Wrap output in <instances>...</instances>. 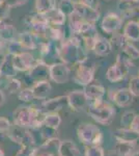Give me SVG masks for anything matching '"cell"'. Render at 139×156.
Returning <instances> with one entry per match:
<instances>
[{"label":"cell","mask_w":139,"mask_h":156,"mask_svg":"<svg viewBox=\"0 0 139 156\" xmlns=\"http://www.w3.org/2000/svg\"><path fill=\"white\" fill-rule=\"evenodd\" d=\"M59 58L67 65H79L88 58L87 52L83 46H77L70 41H61L58 47Z\"/></svg>","instance_id":"cell-1"},{"label":"cell","mask_w":139,"mask_h":156,"mask_svg":"<svg viewBox=\"0 0 139 156\" xmlns=\"http://www.w3.org/2000/svg\"><path fill=\"white\" fill-rule=\"evenodd\" d=\"M87 114L99 124L108 126L114 120L116 112L112 105L101 100V101L89 103L87 107Z\"/></svg>","instance_id":"cell-2"},{"label":"cell","mask_w":139,"mask_h":156,"mask_svg":"<svg viewBox=\"0 0 139 156\" xmlns=\"http://www.w3.org/2000/svg\"><path fill=\"white\" fill-rule=\"evenodd\" d=\"M131 68V58L125 52H120L116 56V62L114 65L109 67L106 72V78L110 82L122 81L128 76Z\"/></svg>","instance_id":"cell-3"},{"label":"cell","mask_w":139,"mask_h":156,"mask_svg":"<svg viewBox=\"0 0 139 156\" xmlns=\"http://www.w3.org/2000/svg\"><path fill=\"white\" fill-rule=\"evenodd\" d=\"M77 135L79 140L85 146L101 145L103 134L97 125L92 123H83L77 128Z\"/></svg>","instance_id":"cell-4"},{"label":"cell","mask_w":139,"mask_h":156,"mask_svg":"<svg viewBox=\"0 0 139 156\" xmlns=\"http://www.w3.org/2000/svg\"><path fill=\"white\" fill-rule=\"evenodd\" d=\"M96 73V64L92 59L87 58L84 62L77 65V69L75 71L74 80L76 83L85 87L92 83Z\"/></svg>","instance_id":"cell-5"},{"label":"cell","mask_w":139,"mask_h":156,"mask_svg":"<svg viewBox=\"0 0 139 156\" xmlns=\"http://www.w3.org/2000/svg\"><path fill=\"white\" fill-rule=\"evenodd\" d=\"M6 136L12 140L20 146H33L35 145V140L32 135L31 131L27 129L26 127L17 126L12 124L11 129L6 133Z\"/></svg>","instance_id":"cell-6"},{"label":"cell","mask_w":139,"mask_h":156,"mask_svg":"<svg viewBox=\"0 0 139 156\" xmlns=\"http://www.w3.org/2000/svg\"><path fill=\"white\" fill-rule=\"evenodd\" d=\"M60 142L57 137L46 140L39 147H34V156H59Z\"/></svg>","instance_id":"cell-7"},{"label":"cell","mask_w":139,"mask_h":156,"mask_svg":"<svg viewBox=\"0 0 139 156\" xmlns=\"http://www.w3.org/2000/svg\"><path fill=\"white\" fill-rule=\"evenodd\" d=\"M68 96V103L72 110L75 112H82L86 109L89 105V100L86 97L85 93L80 90H76L71 92Z\"/></svg>","instance_id":"cell-8"},{"label":"cell","mask_w":139,"mask_h":156,"mask_svg":"<svg viewBox=\"0 0 139 156\" xmlns=\"http://www.w3.org/2000/svg\"><path fill=\"white\" fill-rule=\"evenodd\" d=\"M71 70L64 62H56L50 66V78L58 84L69 81Z\"/></svg>","instance_id":"cell-9"},{"label":"cell","mask_w":139,"mask_h":156,"mask_svg":"<svg viewBox=\"0 0 139 156\" xmlns=\"http://www.w3.org/2000/svg\"><path fill=\"white\" fill-rule=\"evenodd\" d=\"M36 62L37 60H35L33 55L26 51L17 55H12V65L15 69L19 72L29 71L36 64Z\"/></svg>","instance_id":"cell-10"},{"label":"cell","mask_w":139,"mask_h":156,"mask_svg":"<svg viewBox=\"0 0 139 156\" xmlns=\"http://www.w3.org/2000/svg\"><path fill=\"white\" fill-rule=\"evenodd\" d=\"M27 77L33 83L42 80H48V77H50V66L43 60H37L36 64L28 71Z\"/></svg>","instance_id":"cell-11"},{"label":"cell","mask_w":139,"mask_h":156,"mask_svg":"<svg viewBox=\"0 0 139 156\" xmlns=\"http://www.w3.org/2000/svg\"><path fill=\"white\" fill-rule=\"evenodd\" d=\"M81 34L83 43L85 45V48L87 50H92L93 46H95L96 42L99 40V32L97 28H96L95 24L89 23V22H85L81 29Z\"/></svg>","instance_id":"cell-12"},{"label":"cell","mask_w":139,"mask_h":156,"mask_svg":"<svg viewBox=\"0 0 139 156\" xmlns=\"http://www.w3.org/2000/svg\"><path fill=\"white\" fill-rule=\"evenodd\" d=\"M69 105L68 103V96H58L49 100H45L42 103L41 109L45 114L49 112H59L61 109Z\"/></svg>","instance_id":"cell-13"},{"label":"cell","mask_w":139,"mask_h":156,"mask_svg":"<svg viewBox=\"0 0 139 156\" xmlns=\"http://www.w3.org/2000/svg\"><path fill=\"white\" fill-rule=\"evenodd\" d=\"M123 25V18L115 12H108L103 18L102 26L103 30L107 34H114L118 29H120Z\"/></svg>","instance_id":"cell-14"},{"label":"cell","mask_w":139,"mask_h":156,"mask_svg":"<svg viewBox=\"0 0 139 156\" xmlns=\"http://www.w3.org/2000/svg\"><path fill=\"white\" fill-rule=\"evenodd\" d=\"M133 98L134 96L129 89H118L110 94V99L112 102L120 107L130 106L133 102Z\"/></svg>","instance_id":"cell-15"},{"label":"cell","mask_w":139,"mask_h":156,"mask_svg":"<svg viewBox=\"0 0 139 156\" xmlns=\"http://www.w3.org/2000/svg\"><path fill=\"white\" fill-rule=\"evenodd\" d=\"M75 12L79 15L81 18L86 22L93 23L100 19V12L97 9H92V7L86 6L84 4L80 3V2H76L75 4Z\"/></svg>","instance_id":"cell-16"},{"label":"cell","mask_w":139,"mask_h":156,"mask_svg":"<svg viewBox=\"0 0 139 156\" xmlns=\"http://www.w3.org/2000/svg\"><path fill=\"white\" fill-rule=\"evenodd\" d=\"M115 154L117 156H138L139 155V142L125 143L116 142Z\"/></svg>","instance_id":"cell-17"},{"label":"cell","mask_w":139,"mask_h":156,"mask_svg":"<svg viewBox=\"0 0 139 156\" xmlns=\"http://www.w3.org/2000/svg\"><path fill=\"white\" fill-rule=\"evenodd\" d=\"M83 92L85 93L86 97L89 100V103L97 102L103 100V97L105 96V87L101 84L89 83L83 87Z\"/></svg>","instance_id":"cell-18"},{"label":"cell","mask_w":139,"mask_h":156,"mask_svg":"<svg viewBox=\"0 0 139 156\" xmlns=\"http://www.w3.org/2000/svg\"><path fill=\"white\" fill-rule=\"evenodd\" d=\"M113 136L116 142L125 143H135L139 142V132L134 130L133 128H120L114 132Z\"/></svg>","instance_id":"cell-19"},{"label":"cell","mask_w":139,"mask_h":156,"mask_svg":"<svg viewBox=\"0 0 139 156\" xmlns=\"http://www.w3.org/2000/svg\"><path fill=\"white\" fill-rule=\"evenodd\" d=\"M32 93L35 99L37 100H46L52 90V87L49 80H42V81L34 82L31 87Z\"/></svg>","instance_id":"cell-20"},{"label":"cell","mask_w":139,"mask_h":156,"mask_svg":"<svg viewBox=\"0 0 139 156\" xmlns=\"http://www.w3.org/2000/svg\"><path fill=\"white\" fill-rule=\"evenodd\" d=\"M17 30L11 22H7V18L0 19V41L11 42L15 40Z\"/></svg>","instance_id":"cell-21"},{"label":"cell","mask_w":139,"mask_h":156,"mask_svg":"<svg viewBox=\"0 0 139 156\" xmlns=\"http://www.w3.org/2000/svg\"><path fill=\"white\" fill-rule=\"evenodd\" d=\"M17 70L15 69L14 65H12V55L7 53L4 55L3 59H2L1 66H0V73L3 77L12 78L17 74Z\"/></svg>","instance_id":"cell-22"},{"label":"cell","mask_w":139,"mask_h":156,"mask_svg":"<svg viewBox=\"0 0 139 156\" xmlns=\"http://www.w3.org/2000/svg\"><path fill=\"white\" fill-rule=\"evenodd\" d=\"M59 156H80V151L72 140H61L59 146Z\"/></svg>","instance_id":"cell-23"},{"label":"cell","mask_w":139,"mask_h":156,"mask_svg":"<svg viewBox=\"0 0 139 156\" xmlns=\"http://www.w3.org/2000/svg\"><path fill=\"white\" fill-rule=\"evenodd\" d=\"M123 36L128 41L137 42L139 41V22L130 21L123 27Z\"/></svg>","instance_id":"cell-24"},{"label":"cell","mask_w":139,"mask_h":156,"mask_svg":"<svg viewBox=\"0 0 139 156\" xmlns=\"http://www.w3.org/2000/svg\"><path fill=\"white\" fill-rule=\"evenodd\" d=\"M21 45L24 47V49H35L37 48V45H39V42H37V39L35 37L33 34H31L30 31H25L22 32L19 37V40H18Z\"/></svg>","instance_id":"cell-25"},{"label":"cell","mask_w":139,"mask_h":156,"mask_svg":"<svg viewBox=\"0 0 139 156\" xmlns=\"http://www.w3.org/2000/svg\"><path fill=\"white\" fill-rule=\"evenodd\" d=\"M93 52L99 56H106L111 52L112 50V45H111L110 41L106 39H101L99 37V40L96 42L95 46H93Z\"/></svg>","instance_id":"cell-26"},{"label":"cell","mask_w":139,"mask_h":156,"mask_svg":"<svg viewBox=\"0 0 139 156\" xmlns=\"http://www.w3.org/2000/svg\"><path fill=\"white\" fill-rule=\"evenodd\" d=\"M56 9V0H35V9L40 15H47Z\"/></svg>","instance_id":"cell-27"},{"label":"cell","mask_w":139,"mask_h":156,"mask_svg":"<svg viewBox=\"0 0 139 156\" xmlns=\"http://www.w3.org/2000/svg\"><path fill=\"white\" fill-rule=\"evenodd\" d=\"M137 7H139L138 0H120L117 3L118 11L125 15H131Z\"/></svg>","instance_id":"cell-28"},{"label":"cell","mask_w":139,"mask_h":156,"mask_svg":"<svg viewBox=\"0 0 139 156\" xmlns=\"http://www.w3.org/2000/svg\"><path fill=\"white\" fill-rule=\"evenodd\" d=\"M86 21H84L77 12H73L69 17V27L74 34H80L83 25Z\"/></svg>","instance_id":"cell-29"},{"label":"cell","mask_w":139,"mask_h":156,"mask_svg":"<svg viewBox=\"0 0 139 156\" xmlns=\"http://www.w3.org/2000/svg\"><path fill=\"white\" fill-rule=\"evenodd\" d=\"M45 16L47 18L48 23L51 25H58V26H62L65 23V18H67L61 12L58 11V9H55L54 11Z\"/></svg>","instance_id":"cell-30"},{"label":"cell","mask_w":139,"mask_h":156,"mask_svg":"<svg viewBox=\"0 0 139 156\" xmlns=\"http://www.w3.org/2000/svg\"><path fill=\"white\" fill-rule=\"evenodd\" d=\"M61 124V118L58 112H49L46 114L44 120V125L54 130H57Z\"/></svg>","instance_id":"cell-31"},{"label":"cell","mask_w":139,"mask_h":156,"mask_svg":"<svg viewBox=\"0 0 139 156\" xmlns=\"http://www.w3.org/2000/svg\"><path fill=\"white\" fill-rule=\"evenodd\" d=\"M75 4L76 1H74V0H60L57 5V9L65 17H70L73 12H75Z\"/></svg>","instance_id":"cell-32"},{"label":"cell","mask_w":139,"mask_h":156,"mask_svg":"<svg viewBox=\"0 0 139 156\" xmlns=\"http://www.w3.org/2000/svg\"><path fill=\"white\" fill-rule=\"evenodd\" d=\"M5 90L9 94H15L22 90V83L20 80L16 79L15 77L12 78H5V84H4L2 90Z\"/></svg>","instance_id":"cell-33"},{"label":"cell","mask_w":139,"mask_h":156,"mask_svg":"<svg viewBox=\"0 0 139 156\" xmlns=\"http://www.w3.org/2000/svg\"><path fill=\"white\" fill-rule=\"evenodd\" d=\"M110 43L112 45V47L114 46L116 48H120V49H123L125 46L128 44V39L123 36V34H117V32H114L113 34L112 37L110 40Z\"/></svg>","instance_id":"cell-34"},{"label":"cell","mask_w":139,"mask_h":156,"mask_svg":"<svg viewBox=\"0 0 139 156\" xmlns=\"http://www.w3.org/2000/svg\"><path fill=\"white\" fill-rule=\"evenodd\" d=\"M84 156H105V151L101 145L85 146Z\"/></svg>","instance_id":"cell-35"},{"label":"cell","mask_w":139,"mask_h":156,"mask_svg":"<svg viewBox=\"0 0 139 156\" xmlns=\"http://www.w3.org/2000/svg\"><path fill=\"white\" fill-rule=\"evenodd\" d=\"M136 115L134 112H126L125 114L122 115V119H120V124L123 128H131L135 121Z\"/></svg>","instance_id":"cell-36"},{"label":"cell","mask_w":139,"mask_h":156,"mask_svg":"<svg viewBox=\"0 0 139 156\" xmlns=\"http://www.w3.org/2000/svg\"><path fill=\"white\" fill-rule=\"evenodd\" d=\"M7 50L9 53L12 55H17L22 52H24V47L21 45V43L17 40H12V41L7 43Z\"/></svg>","instance_id":"cell-37"},{"label":"cell","mask_w":139,"mask_h":156,"mask_svg":"<svg viewBox=\"0 0 139 156\" xmlns=\"http://www.w3.org/2000/svg\"><path fill=\"white\" fill-rule=\"evenodd\" d=\"M18 98H19V100H21L22 102H25V103L32 102L35 99L33 96V93H32L31 87L22 89L19 92V94H18Z\"/></svg>","instance_id":"cell-38"},{"label":"cell","mask_w":139,"mask_h":156,"mask_svg":"<svg viewBox=\"0 0 139 156\" xmlns=\"http://www.w3.org/2000/svg\"><path fill=\"white\" fill-rule=\"evenodd\" d=\"M123 51L129 56V58L131 59H137L139 58V49L137 47H135L131 43H128L125 46V48L123 49Z\"/></svg>","instance_id":"cell-39"},{"label":"cell","mask_w":139,"mask_h":156,"mask_svg":"<svg viewBox=\"0 0 139 156\" xmlns=\"http://www.w3.org/2000/svg\"><path fill=\"white\" fill-rule=\"evenodd\" d=\"M128 89L134 97H139V76L131 78V80L129 81Z\"/></svg>","instance_id":"cell-40"},{"label":"cell","mask_w":139,"mask_h":156,"mask_svg":"<svg viewBox=\"0 0 139 156\" xmlns=\"http://www.w3.org/2000/svg\"><path fill=\"white\" fill-rule=\"evenodd\" d=\"M15 156H34V147L32 146H21L20 150Z\"/></svg>","instance_id":"cell-41"},{"label":"cell","mask_w":139,"mask_h":156,"mask_svg":"<svg viewBox=\"0 0 139 156\" xmlns=\"http://www.w3.org/2000/svg\"><path fill=\"white\" fill-rule=\"evenodd\" d=\"M12 126V124L9 122V119L4 117H0V133L1 134H5L9 132V130L11 129V127Z\"/></svg>","instance_id":"cell-42"},{"label":"cell","mask_w":139,"mask_h":156,"mask_svg":"<svg viewBox=\"0 0 139 156\" xmlns=\"http://www.w3.org/2000/svg\"><path fill=\"white\" fill-rule=\"evenodd\" d=\"M4 5H6L9 9H12V7H16V6H20L23 5V4L27 3L28 0H0Z\"/></svg>","instance_id":"cell-43"},{"label":"cell","mask_w":139,"mask_h":156,"mask_svg":"<svg viewBox=\"0 0 139 156\" xmlns=\"http://www.w3.org/2000/svg\"><path fill=\"white\" fill-rule=\"evenodd\" d=\"M78 2L84 4L86 6L92 7V9H97L99 6V0H78Z\"/></svg>","instance_id":"cell-44"},{"label":"cell","mask_w":139,"mask_h":156,"mask_svg":"<svg viewBox=\"0 0 139 156\" xmlns=\"http://www.w3.org/2000/svg\"><path fill=\"white\" fill-rule=\"evenodd\" d=\"M131 128H133L134 130H136V131L139 132V115H136L135 121H134V123H133V125Z\"/></svg>","instance_id":"cell-45"},{"label":"cell","mask_w":139,"mask_h":156,"mask_svg":"<svg viewBox=\"0 0 139 156\" xmlns=\"http://www.w3.org/2000/svg\"><path fill=\"white\" fill-rule=\"evenodd\" d=\"M4 101H5V95H4L3 90L0 89V107H1L2 105H3Z\"/></svg>","instance_id":"cell-46"},{"label":"cell","mask_w":139,"mask_h":156,"mask_svg":"<svg viewBox=\"0 0 139 156\" xmlns=\"http://www.w3.org/2000/svg\"><path fill=\"white\" fill-rule=\"evenodd\" d=\"M131 16H134L136 17L138 20H139V7H137L136 9H134V11L132 12V14H131ZM139 22V21H138Z\"/></svg>","instance_id":"cell-47"},{"label":"cell","mask_w":139,"mask_h":156,"mask_svg":"<svg viewBox=\"0 0 139 156\" xmlns=\"http://www.w3.org/2000/svg\"><path fill=\"white\" fill-rule=\"evenodd\" d=\"M0 156H5V154H4L3 150H2V148L0 147Z\"/></svg>","instance_id":"cell-48"},{"label":"cell","mask_w":139,"mask_h":156,"mask_svg":"<svg viewBox=\"0 0 139 156\" xmlns=\"http://www.w3.org/2000/svg\"><path fill=\"white\" fill-rule=\"evenodd\" d=\"M1 42H2V41H0V54H1V49H2V47H1Z\"/></svg>","instance_id":"cell-49"},{"label":"cell","mask_w":139,"mask_h":156,"mask_svg":"<svg viewBox=\"0 0 139 156\" xmlns=\"http://www.w3.org/2000/svg\"><path fill=\"white\" fill-rule=\"evenodd\" d=\"M1 77H2V75H1V73H0V79H1Z\"/></svg>","instance_id":"cell-50"},{"label":"cell","mask_w":139,"mask_h":156,"mask_svg":"<svg viewBox=\"0 0 139 156\" xmlns=\"http://www.w3.org/2000/svg\"><path fill=\"white\" fill-rule=\"evenodd\" d=\"M138 74H139V71H138ZM138 76H139V75H138Z\"/></svg>","instance_id":"cell-51"},{"label":"cell","mask_w":139,"mask_h":156,"mask_svg":"<svg viewBox=\"0 0 139 156\" xmlns=\"http://www.w3.org/2000/svg\"><path fill=\"white\" fill-rule=\"evenodd\" d=\"M138 1H139V0H138Z\"/></svg>","instance_id":"cell-52"}]
</instances>
